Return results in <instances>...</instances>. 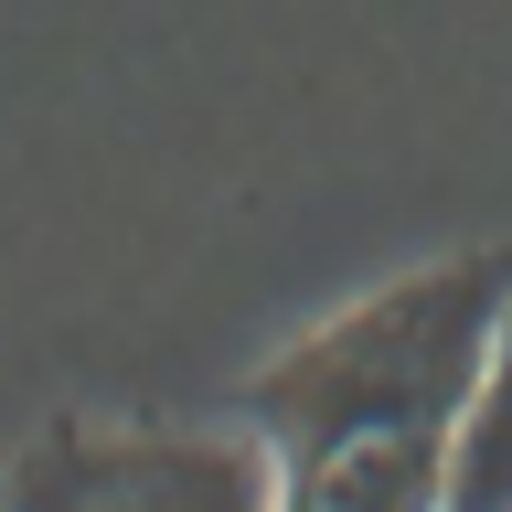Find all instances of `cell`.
<instances>
[{"label": "cell", "mask_w": 512, "mask_h": 512, "mask_svg": "<svg viewBox=\"0 0 512 512\" xmlns=\"http://www.w3.org/2000/svg\"><path fill=\"white\" fill-rule=\"evenodd\" d=\"M502 267H438L352 310L256 384V438L278 459V512H438L448 427L502 331Z\"/></svg>", "instance_id": "cell-1"}, {"label": "cell", "mask_w": 512, "mask_h": 512, "mask_svg": "<svg viewBox=\"0 0 512 512\" xmlns=\"http://www.w3.org/2000/svg\"><path fill=\"white\" fill-rule=\"evenodd\" d=\"M11 512H278V459H267V438H160V427L96 438V427H64V438L22 448Z\"/></svg>", "instance_id": "cell-2"}, {"label": "cell", "mask_w": 512, "mask_h": 512, "mask_svg": "<svg viewBox=\"0 0 512 512\" xmlns=\"http://www.w3.org/2000/svg\"><path fill=\"white\" fill-rule=\"evenodd\" d=\"M438 512H512V299H502V331L480 352V384L459 427H448V491Z\"/></svg>", "instance_id": "cell-3"}]
</instances>
